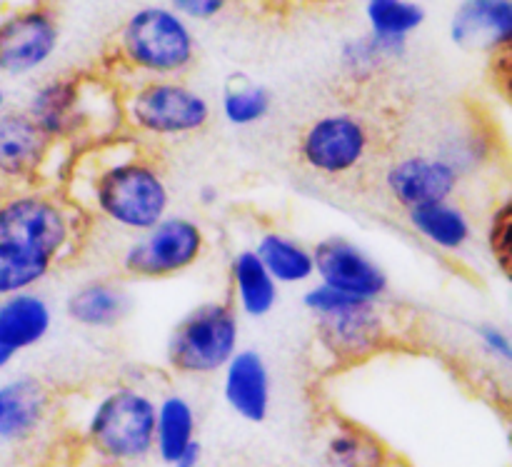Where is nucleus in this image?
<instances>
[{"label": "nucleus", "mask_w": 512, "mask_h": 467, "mask_svg": "<svg viewBox=\"0 0 512 467\" xmlns=\"http://www.w3.org/2000/svg\"><path fill=\"white\" fill-rule=\"evenodd\" d=\"M58 23L45 8H28L0 20V73L28 75L58 48Z\"/></svg>", "instance_id": "obj_13"}, {"label": "nucleus", "mask_w": 512, "mask_h": 467, "mask_svg": "<svg viewBox=\"0 0 512 467\" xmlns=\"http://www.w3.org/2000/svg\"><path fill=\"white\" fill-rule=\"evenodd\" d=\"M405 45L408 43H393V40H380L375 35H365V38L353 40L343 48V65L350 75H373V70H378L385 60L400 58L405 53Z\"/></svg>", "instance_id": "obj_28"}, {"label": "nucleus", "mask_w": 512, "mask_h": 467, "mask_svg": "<svg viewBox=\"0 0 512 467\" xmlns=\"http://www.w3.org/2000/svg\"><path fill=\"white\" fill-rule=\"evenodd\" d=\"M273 108V95L263 85H255L250 80L228 85L223 95V115L235 128H248L260 123Z\"/></svg>", "instance_id": "obj_26"}, {"label": "nucleus", "mask_w": 512, "mask_h": 467, "mask_svg": "<svg viewBox=\"0 0 512 467\" xmlns=\"http://www.w3.org/2000/svg\"><path fill=\"white\" fill-rule=\"evenodd\" d=\"M50 328H53V310L43 295L28 290V293L0 298V350L13 358L43 343Z\"/></svg>", "instance_id": "obj_18"}, {"label": "nucleus", "mask_w": 512, "mask_h": 467, "mask_svg": "<svg viewBox=\"0 0 512 467\" xmlns=\"http://www.w3.org/2000/svg\"><path fill=\"white\" fill-rule=\"evenodd\" d=\"M100 93L103 90L88 83L83 75H65L40 85L25 113L50 143L93 133L110 135L123 123V113L120 108L103 110Z\"/></svg>", "instance_id": "obj_3"}, {"label": "nucleus", "mask_w": 512, "mask_h": 467, "mask_svg": "<svg viewBox=\"0 0 512 467\" xmlns=\"http://www.w3.org/2000/svg\"><path fill=\"white\" fill-rule=\"evenodd\" d=\"M128 128L155 140H178L200 133L210 120L208 100L175 80H150L120 103Z\"/></svg>", "instance_id": "obj_8"}, {"label": "nucleus", "mask_w": 512, "mask_h": 467, "mask_svg": "<svg viewBox=\"0 0 512 467\" xmlns=\"http://www.w3.org/2000/svg\"><path fill=\"white\" fill-rule=\"evenodd\" d=\"M0 467H5V465H3V460H0Z\"/></svg>", "instance_id": "obj_38"}, {"label": "nucleus", "mask_w": 512, "mask_h": 467, "mask_svg": "<svg viewBox=\"0 0 512 467\" xmlns=\"http://www.w3.org/2000/svg\"><path fill=\"white\" fill-rule=\"evenodd\" d=\"M155 400L135 385L110 390L90 413L85 435L100 458L110 463H138L153 453Z\"/></svg>", "instance_id": "obj_4"}, {"label": "nucleus", "mask_w": 512, "mask_h": 467, "mask_svg": "<svg viewBox=\"0 0 512 467\" xmlns=\"http://www.w3.org/2000/svg\"><path fill=\"white\" fill-rule=\"evenodd\" d=\"M408 223L425 243L450 255L465 250L473 240V223L453 200L408 210Z\"/></svg>", "instance_id": "obj_20"}, {"label": "nucleus", "mask_w": 512, "mask_h": 467, "mask_svg": "<svg viewBox=\"0 0 512 467\" xmlns=\"http://www.w3.org/2000/svg\"><path fill=\"white\" fill-rule=\"evenodd\" d=\"M378 153L375 133L360 115H320L300 135L298 158L315 178L343 183L360 175Z\"/></svg>", "instance_id": "obj_7"}, {"label": "nucleus", "mask_w": 512, "mask_h": 467, "mask_svg": "<svg viewBox=\"0 0 512 467\" xmlns=\"http://www.w3.org/2000/svg\"><path fill=\"white\" fill-rule=\"evenodd\" d=\"M195 443V410L180 395H165L155 405V453L173 465L185 448Z\"/></svg>", "instance_id": "obj_23"}, {"label": "nucleus", "mask_w": 512, "mask_h": 467, "mask_svg": "<svg viewBox=\"0 0 512 467\" xmlns=\"http://www.w3.org/2000/svg\"><path fill=\"white\" fill-rule=\"evenodd\" d=\"M53 143L23 110L0 113V178L13 188L30 185L43 173Z\"/></svg>", "instance_id": "obj_14"}, {"label": "nucleus", "mask_w": 512, "mask_h": 467, "mask_svg": "<svg viewBox=\"0 0 512 467\" xmlns=\"http://www.w3.org/2000/svg\"><path fill=\"white\" fill-rule=\"evenodd\" d=\"M53 265L0 245V298L35 290L50 275Z\"/></svg>", "instance_id": "obj_27"}, {"label": "nucleus", "mask_w": 512, "mask_h": 467, "mask_svg": "<svg viewBox=\"0 0 512 467\" xmlns=\"http://www.w3.org/2000/svg\"><path fill=\"white\" fill-rule=\"evenodd\" d=\"M353 303H360V300L353 298V295L340 293V290L328 288V285H323V283H315L313 288H308L303 293V305H305V310L313 315V318L330 315V313H335V310H343Z\"/></svg>", "instance_id": "obj_30"}, {"label": "nucleus", "mask_w": 512, "mask_h": 467, "mask_svg": "<svg viewBox=\"0 0 512 467\" xmlns=\"http://www.w3.org/2000/svg\"><path fill=\"white\" fill-rule=\"evenodd\" d=\"M365 15L370 35L393 43H408V35L423 25L425 10L413 0H368Z\"/></svg>", "instance_id": "obj_25"}, {"label": "nucleus", "mask_w": 512, "mask_h": 467, "mask_svg": "<svg viewBox=\"0 0 512 467\" xmlns=\"http://www.w3.org/2000/svg\"><path fill=\"white\" fill-rule=\"evenodd\" d=\"M315 333L325 353L335 360H365L388 345L390 323L380 303L348 305L315 318Z\"/></svg>", "instance_id": "obj_11"}, {"label": "nucleus", "mask_w": 512, "mask_h": 467, "mask_svg": "<svg viewBox=\"0 0 512 467\" xmlns=\"http://www.w3.org/2000/svg\"><path fill=\"white\" fill-rule=\"evenodd\" d=\"M460 173L435 153H410L390 160L383 170V185L405 213L423 205L453 200L460 188Z\"/></svg>", "instance_id": "obj_12"}, {"label": "nucleus", "mask_w": 512, "mask_h": 467, "mask_svg": "<svg viewBox=\"0 0 512 467\" xmlns=\"http://www.w3.org/2000/svg\"><path fill=\"white\" fill-rule=\"evenodd\" d=\"M205 253V233L193 218L165 215L123 253V270L130 278L163 280L185 273Z\"/></svg>", "instance_id": "obj_9"}, {"label": "nucleus", "mask_w": 512, "mask_h": 467, "mask_svg": "<svg viewBox=\"0 0 512 467\" xmlns=\"http://www.w3.org/2000/svg\"><path fill=\"white\" fill-rule=\"evenodd\" d=\"M450 38L468 53H503L512 40V0H463L450 20Z\"/></svg>", "instance_id": "obj_15"}, {"label": "nucleus", "mask_w": 512, "mask_h": 467, "mask_svg": "<svg viewBox=\"0 0 512 467\" xmlns=\"http://www.w3.org/2000/svg\"><path fill=\"white\" fill-rule=\"evenodd\" d=\"M78 228L65 200L45 190L20 185L0 195V245L55 268L70 255Z\"/></svg>", "instance_id": "obj_2"}, {"label": "nucleus", "mask_w": 512, "mask_h": 467, "mask_svg": "<svg viewBox=\"0 0 512 467\" xmlns=\"http://www.w3.org/2000/svg\"><path fill=\"white\" fill-rule=\"evenodd\" d=\"M223 398L238 418L248 423H263L273 403V380L263 355L243 348L223 368Z\"/></svg>", "instance_id": "obj_16"}, {"label": "nucleus", "mask_w": 512, "mask_h": 467, "mask_svg": "<svg viewBox=\"0 0 512 467\" xmlns=\"http://www.w3.org/2000/svg\"><path fill=\"white\" fill-rule=\"evenodd\" d=\"M475 335L480 340V348L490 355L493 360H500L503 365L512 363V340L503 328L493 323H485L475 328Z\"/></svg>", "instance_id": "obj_31"}, {"label": "nucleus", "mask_w": 512, "mask_h": 467, "mask_svg": "<svg viewBox=\"0 0 512 467\" xmlns=\"http://www.w3.org/2000/svg\"><path fill=\"white\" fill-rule=\"evenodd\" d=\"M3 105H5V93L0 90V113H3Z\"/></svg>", "instance_id": "obj_36"}, {"label": "nucleus", "mask_w": 512, "mask_h": 467, "mask_svg": "<svg viewBox=\"0 0 512 467\" xmlns=\"http://www.w3.org/2000/svg\"><path fill=\"white\" fill-rule=\"evenodd\" d=\"M200 200H203L205 205L215 203V200H218V190H215V188H203V195H200Z\"/></svg>", "instance_id": "obj_34"}, {"label": "nucleus", "mask_w": 512, "mask_h": 467, "mask_svg": "<svg viewBox=\"0 0 512 467\" xmlns=\"http://www.w3.org/2000/svg\"><path fill=\"white\" fill-rule=\"evenodd\" d=\"M488 248L500 273L510 275L512 263V203L508 198L493 210L488 223Z\"/></svg>", "instance_id": "obj_29"}, {"label": "nucleus", "mask_w": 512, "mask_h": 467, "mask_svg": "<svg viewBox=\"0 0 512 467\" xmlns=\"http://www.w3.org/2000/svg\"><path fill=\"white\" fill-rule=\"evenodd\" d=\"M310 253L318 283L368 303H380L388 295V273L353 240L330 235L315 243Z\"/></svg>", "instance_id": "obj_10"}, {"label": "nucleus", "mask_w": 512, "mask_h": 467, "mask_svg": "<svg viewBox=\"0 0 512 467\" xmlns=\"http://www.w3.org/2000/svg\"><path fill=\"white\" fill-rule=\"evenodd\" d=\"M78 185L90 213L128 233L143 235L168 215L170 188L163 170L135 148H93Z\"/></svg>", "instance_id": "obj_1"}, {"label": "nucleus", "mask_w": 512, "mask_h": 467, "mask_svg": "<svg viewBox=\"0 0 512 467\" xmlns=\"http://www.w3.org/2000/svg\"><path fill=\"white\" fill-rule=\"evenodd\" d=\"M0 398V443L20 445L38 435L50 413V393L38 378L23 375L0 385Z\"/></svg>", "instance_id": "obj_17"}, {"label": "nucleus", "mask_w": 512, "mask_h": 467, "mask_svg": "<svg viewBox=\"0 0 512 467\" xmlns=\"http://www.w3.org/2000/svg\"><path fill=\"white\" fill-rule=\"evenodd\" d=\"M240 350V320L235 305L213 300L190 310L168 340V365L183 375L223 373Z\"/></svg>", "instance_id": "obj_5"}, {"label": "nucleus", "mask_w": 512, "mask_h": 467, "mask_svg": "<svg viewBox=\"0 0 512 467\" xmlns=\"http://www.w3.org/2000/svg\"><path fill=\"white\" fill-rule=\"evenodd\" d=\"M253 250L278 285H300L315 278L313 253L290 235L268 230Z\"/></svg>", "instance_id": "obj_22"}, {"label": "nucleus", "mask_w": 512, "mask_h": 467, "mask_svg": "<svg viewBox=\"0 0 512 467\" xmlns=\"http://www.w3.org/2000/svg\"><path fill=\"white\" fill-rule=\"evenodd\" d=\"M0 408H3V398H0Z\"/></svg>", "instance_id": "obj_37"}, {"label": "nucleus", "mask_w": 512, "mask_h": 467, "mask_svg": "<svg viewBox=\"0 0 512 467\" xmlns=\"http://www.w3.org/2000/svg\"><path fill=\"white\" fill-rule=\"evenodd\" d=\"M200 455H203V450H200V443L195 440L190 448L183 450V455H180L178 460H175L173 467H198L200 465Z\"/></svg>", "instance_id": "obj_33"}, {"label": "nucleus", "mask_w": 512, "mask_h": 467, "mask_svg": "<svg viewBox=\"0 0 512 467\" xmlns=\"http://www.w3.org/2000/svg\"><path fill=\"white\" fill-rule=\"evenodd\" d=\"M10 360H13V355H10V353H5V350H0V373H3V370L8 368V365H10Z\"/></svg>", "instance_id": "obj_35"}, {"label": "nucleus", "mask_w": 512, "mask_h": 467, "mask_svg": "<svg viewBox=\"0 0 512 467\" xmlns=\"http://www.w3.org/2000/svg\"><path fill=\"white\" fill-rule=\"evenodd\" d=\"M325 458L330 467H388V450L375 435L355 425L335 430L325 445Z\"/></svg>", "instance_id": "obj_24"}, {"label": "nucleus", "mask_w": 512, "mask_h": 467, "mask_svg": "<svg viewBox=\"0 0 512 467\" xmlns=\"http://www.w3.org/2000/svg\"><path fill=\"white\" fill-rule=\"evenodd\" d=\"M65 313L90 330L118 328L130 313V295L113 280H88L68 295Z\"/></svg>", "instance_id": "obj_19"}, {"label": "nucleus", "mask_w": 512, "mask_h": 467, "mask_svg": "<svg viewBox=\"0 0 512 467\" xmlns=\"http://www.w3.org/2000/svg\"><path fill=\"white\" fill-rule=\"evenodd\" d=\"M230 285H233L235 305L248 318H268L278 305V283L270 278L255 250H240L230 263Z\"/></svg>", "instance_id": "obj_21"}, {"label": "nucleus", "mask_w": 512, "mask_h": 467, "mask_svg": "<svg viewBox=\"0 0 512 467\" xmlns=\"http://www.w3.org/2000/svg\"><path fill=\"white\" fill-rule=\"evenodd\" d=\"M120 53L125 63L153 78L185 73L195 58V38L175 10L150 5L128 18L120 30Z\"/></svg>", "instance_id": "obj_6"}, {"label": "nucleus", "mask_w": 512, "mask_h": 467, "mask_svg": "<svg viewBox=\"0 0 512 467\" xmlns=\"http://www.w3.org/2000/svg\"><path fill=\"white\" fill-rule=\"evenodd\" d=\"M168 3L173 5L180 18L185 15V18L193 20H210L223 13L230 0H168Z\"/></svg>", "instance_id": "obj_32"}]
</instances>
